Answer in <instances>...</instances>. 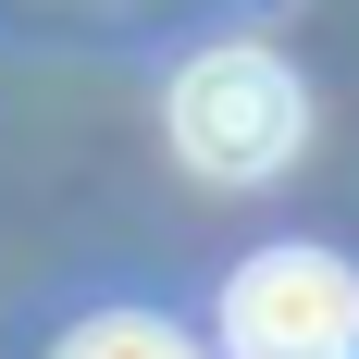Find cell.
Wrapping results in <instances>:
<instances>
[{
	"instance_id": "obj_1",
	"label": "cell",
	"mask_w": 359,
	"mask_h": 359,
	"mask_svg": "<svg viewBox=\"0 0 359 359\" xmlns=\"http://www.w3.org/2000/svg\"><path fill=\"white\" fill-rule=\"evenodd\" d=\"M297 137H310V100H297V74L273 62V50H198V62L174 74V149H186V174L260 186V174L297 161Z\"/></svg>"
},
{
	"instance_id": "obj_2",
	"label": "cell",
	"mask_w": 359,
	"mask_h": 359,
	"mask_svg": "<svg viewBox=\"0 0 359 359\" xmlns=\"http://www.w3.org/2000/svg\"><path fill=\"white\" fill-rule=\"evenodd\" d=\"M359 323V273L334 248H260L223 285V347L236 359H334Z\"/></svg>"
},
{
	"instance_id": "obj_4",
	"label": "cell",
	"mask_w": 359,
	"mask_h": 359,
	"mask_svg": "<svg viewBox=\"0 0 359 359\" xmlns=\"http://www.w3.org/2000/svg\"><path fill=\"white\" fill-rule=\"evenodd\" d=\"M334 359H359V323H347V347H334Z\"/></svg>"
},
{
	"instance_id": "obj_3",
	"label": "cell",
	"mask_w": 359,
	"mask_h": 359,
	"mask_svg": "<svg viewBox=\"0 0 359 359\" xmlns=\"http://www.w3.org/2000/svg\"><path fill=\"white\" fill-rule=\"evenodd\" d=\"M62 359H198V347H186L174 323H149V310H111V323H87Z\"/></svg>"
}]
</instances>
